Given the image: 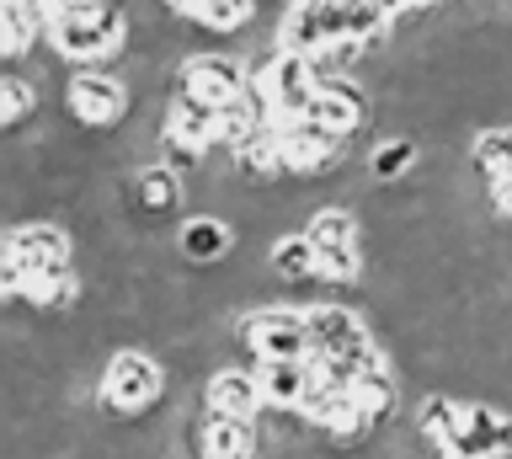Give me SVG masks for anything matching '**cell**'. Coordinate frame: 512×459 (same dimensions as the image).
Segmentation results:
<instances>
[{"mask_svg":"<svg viewBox=\"0 0 512 459\" xmlns=\"http://www.w3.org/2000/svg\"><path fill=\"white\" fill-rule=\"evenodd\" d=\"M256 379H262L267 411H299L304 390H310V379H315V358L310 363H288V358L256 363Z\"/></svg>","mask_w":512,"mask_h":459,"instance_id":"9a60e30c","label":"cell"},{"mask_svg":"<svg viewBox=\"0 0 512 459\" xmlns=\"http://www.w3.org/2000/svg\"><path fill=\"white\" fill-rule=\"evenodd\" d=\"M454 459H512V417H502L491 401H464V422L454 443Z\"/></svg>","mask_w":512,"mask_h":459,"instance_id":"ba28073f","label":"cell"},{"mask_svg":"<svg viewBox=\"0 0 512 459\" xmlns=\"http://www.w3.org/2000/svg\"><path fill=\"white\" fill-rule=\"evenodd\" d=\"M326 22H320V0H283L278 17V49L283 54H320L326 49Z\"/></svg>","mask_w":512,"mask_h":459,"instance_id":"7c38bea8","label":"cell"},{"mask_svg":"<svg viewBox=\"0 0 512 459\" xmlns=\"http://www.w3.org/2000/svg\"><path fill=\"white\" fill-rule=\"evenodd\" d=\"M416 161H422V145H416L411 134H390V139L379 134L374 150H368V161H363V171H368L374 187H395V182H406L416 171Z\"/></svg>","mask_w":512,"mask_h":459,"instance_id":"2e32d148","label":"cell"},{"mask_svg":"<svg viewBox=\"0 0 512 459\" xmlns=\"http://www.w3.org/2000/svg\"><path fill=\"white\" fill-rule=\"evenodd\" d=\"M251 91H262L272 118H310V107L320 97V75L310 54H283L272 49L262 65L251 70Z\"/></svg>","mask_w":512,"mask_h":459,"instance_id":"277c9868","label":"cell"},{"mask_svg":"<svg viewBox=\"0 0 512 459\" xmlns=\"http://www.w3.org/2000/svg\"><path fill=\"white\" fill-rule=\"evenodd\" d=\"M203 411L240 417V422H262L267 395H262L256 369H214V374H203Z\"/></svg>","mask_w":512,"mask_h":459,"instance_id":"9c48e42d","label":"cell"},{"mask_svg":"<svg viewBox=\"0 0 512 459\" xmlns=\"http://www.w3.org/2000/svg\"><path fill=\"white\" fill-rule=\"evenodd\" d=\"M384 11H390V17H406V11H422L427 0H379Z\"/></svg>","mask_w":512,"mask_h":459,"instance_id":"603a6c76","label":"cell"},{"mask_svg":"<svg viewBox=\"0 0 512 459\" xmlns=\"http://www.w3.org/2000/svg\"><path fill=\"white\" fill-rule=\"evenodd\" d=\"M491 209L502 214V219H512V161L491 177Z\"/></svg>","mask_w":512,"mask_h":459,"instance_id":"7402d4cb","label":"cell"},{"mask_svg":"<svg viewBox=\"0 0 512 459\" xmlns=\"http://www.w3.org/2000/svg\"><path fill=\"white\" fill-rule=\"evenodd\" d=\"M38 97H43V91L32 86L22 70H11L6 86H0V123H6V129H16V123H22L32 107H38Z\"/></svg>","mask_w":512,"mask_h":459,"instance_id":"44dd1931","label":"cell"},{"mask_svg":"<svg viewBox=\"0 0 512 459\" xmlns=\"http://www.w3.org/2000/svg\"><path fill=\"white\" fill-rule=\"evenodd\" d=\"M64 113L86 129H107V123H123L134 113V86L118 81L112 70H75L70 86H64Z\"/></svg>","mask_w":512,"mask_h":459,"instance_id":"5b68a950","label":"cell"},{"mask_svg":"<svg viewBox=\"0 0 512 459\" xmlns=\"http://www.w3.org/2000/svg\"><path fill=\"white\" fill-rule=\"evenodd\" d=\"M0 262H16L22 273H43V267H70V262H75V241H70V230H64V225H54V219H27V225L6 230Z\"/></svg>","mask_w":512,"mask_h":459,"instance_id":"52a82bcc","label":"cell"},{"mask_svg":"<svg viewBox=\"0 0 512 459\" xmlns=\"http://www.w3.org/2000/svg\"><path fill=\"white\" fill-rule=\"evenodd\" d=\"M166 6L176 11V17H192V11H198V0H166Z\"/></svg>","mask_w":512,"mask_h":459,"instance_id":"cb8c5ba5","label":"cell"},{"mask_svg":"<svg viewBox=\"0 0 512 459\" xmlns=\"http://www.w3.org/2000/svg\"><path fill=\"white\" fill-rule=\"evenodd\" d=\"M459 422H464V401H459V395L438 390V395H422V406H416V438H422L427 449H438V454H448Z\"/></svg>","mask_w":512,"mask_h":459,"instance_id":"e0dca14e","label":"cell"},{"mask_svg":"<svg viewBox=\"0 0 512 459\" xmlns=\"http://www.w3.org/2000/svg\"><path fill=\"white\" fill-rule=\"evenodd\" d=\"M256 17V0H198V11H192V27H203V33H240Z\"/></svg>","mask_w":512,"mask_h":459,"instance_id":"ffe728a7","label":"cell"},{"mask_svg":"<svg viewBox=\"0 0 512 459\" xmlns=\"http://www.w3.org/2000/svg\"><path fill=\"white\" fill-rule=\"evenodd\" d=\"M176 91H187V97H198L208 107H224L251 91V70L240 65V54H182Z\"/></svg>","mask_w":512,"mask_h":459,"instance_id":"8992f818","label":"cell"},{"mask_svg":"<svg viewBox=\"0 0 512 459\" xmlns=\"http://www.w3.org/2000/svg\"><path fill=\"white\" fill-rule=\"evenodd\" d=\"M256 449H262V433H256V422H240V417H219V411H203V422H198V459L256 454Z\"/></svg>","mask_w":512,"mask_h":459,"instance_id":"5bb4252c","label":"cell"},{"mask_svg":"<svg viewBox=\"0 0 512 459\" xmlns=\"http://www.w3.org/2000/svg\"><path fill=\"white\" fill-rule=\"evenodd\" d=\"M128 187H134V209L150 214V219H160V214H171V209L187 203V171H176L171 161H144Z\"/></svg>","mask_w":512,"mask_h":459,"instance_id":"30bf717a","label":"cell"},{"mask_svg":"<svg viewBox=\"0 0 512 459\" xmlns=\"http://www.w3.org/2000/svg\"><path fill=\"white\" fill-rule=\"evenodd\" d=\"M48 43L59 59L80 70H102L128 49V6L123 0H80L48 22Z\"/></svg>","mask_w":512,"mask_h":459,"instance_id":"6da1fadb","label":"cell"},{"mask_svg":"<svg viewBox=\"0 0 512 459\" xmlns=\"http://www.w3.org/2000/svg\"><path fill=\"white\" fill-rule=\"evenodd\" d=\"M395 395H400V390H395V374L384 369V363H374V369H363L358 379H352V401H358L379 427L395 417Z\"/></svg>","mask_w":512,"mask_h":459,"instance_id":"d6986e66","label":"cell"},{"mask_svg":"<svg viewBox=\"0 0 512 459\" xmlns=\"http://www.w3.org/2000/svg\"><path fill=\"white\" fill-rule=\"evenodd\" d=\"M166 390V369L144 353V347H112L107 369H102V411L118 422H139L160 406Z\"/></svg>","mask_w":512,"mask_h":459,"instance_id":"7a4b0ae2","label":"cell"},{"mask_svg":"<svg viewBox=\"0 0 512 459\" xmlns=\"http://www.w3.org/2000/svg\"><path fill=\"white\" fill-rule=\"evenodd\" d=\"M240 342L256 353V363L288 358V363H310L315 358V331H310V310L294 305H262L240 315Z\"/></svg>","mask_w":512,"mask_h":459,"instance_id":"3957f363","label":"cell"},{"mask_svg":"<svg viewBox=\"0 0 512 459\" xmlns=\"http://www.w3.org/2000/svg\"><path fill=\"white\" fill-rule=\"evenodd\" d=\"M176 251H182L187 262H198V267L224 262L235 251V225L224 214H192L187 225L176 230Z\"/></svg>","mask_w":512,"mask_h":459,"instance_id":"8fae6325","label":"cell"},{"mask_svg":"<svg viewBox=\"0 0 512 459\" xmlns=\"http://www.w3.org/2000/svg\"><path fill=\"white\" fill-rule=\"evenodd\" d=\"M267 262H272V278L278 283H315V273H320V251L304 230L278 235L272 251H267Z\"/></svg>","mask_w":512,"mask_h":459,"instance_id":"ac0fdd59","label":"cell"},{"mask_svg":"<svg viewBox=\"0 0 512 459\" xmlns=\"http://www.w3.org/2000/svg\"><path fill=\"white\" fill-rule=\"evenodd\" d=\"M363 107H368V97H363L358 81H326V86H320V97H315V107H310V118L320 123V129H331V134L347 139L363 123Z\"/></svg>","mask_w":512,"mask_h":459,"instance_id":"4fadbf2b","label":"cell"},{"mask_svg":"<svg viewBox=\"0 0 512 459\" xmlns=\"http://www.w3.org/2000/svg\"><path fill=\"white\" fill-rule=\"evenodd\" d=\"M219 459H256V454H219Z\"/></svg>","mask_w":512,"mask_h":459,"instance_id":"d4e9b609","label":"cell"}]
</instances>
